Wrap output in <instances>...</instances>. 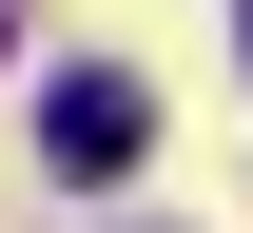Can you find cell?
Returning <instances> with one entry per match:
<instances>
[{"instance_id":"3","label":"cell","mask_w":253,"mask_h":233,"mask_svg":"<svg viewBox=\"0 0 253 233\" xmlns=\"http://www.w3.org/2000/svg\"><path fill=\"white\" fill-rule=\"evenodd\" d=\"M234 59H253V20H234Z\"/></svg>"},{"instance_id":"2","label":"cell","mask_w":253,"mask_h":233,"mask_svg":"<svg viewBox=\"0 0 253 233\" xmlns=\"http://www.w3.org/2000/svg\"><path fill=\"white\" fill-rule=\"evenodd\" d=\"M0 39H20V0H0Z\"/></svg>"},{"instance_id":"1","label":"cell","mask_w":253,"mask_h":233,"mask_svg":"<svg viewBox=\"0 0 253 233\" xmlns=\"http://www.w3.org/2000/svg\"><path fill=\"white\" fill-rule=\"evenodd\" d=\"M39 156H59V175H136V156H156V98H136L117 59H78L59 98H39Z\"/></svg>"}]
</instances>
